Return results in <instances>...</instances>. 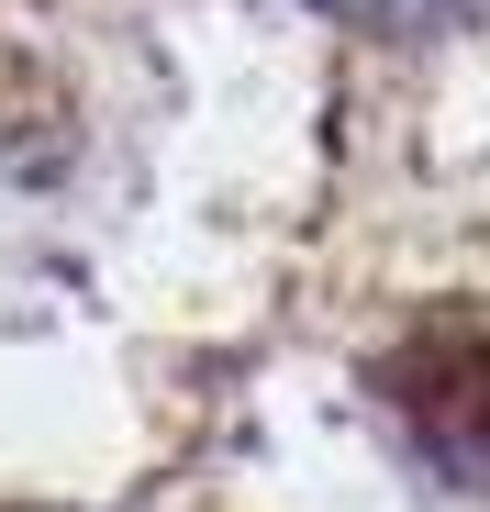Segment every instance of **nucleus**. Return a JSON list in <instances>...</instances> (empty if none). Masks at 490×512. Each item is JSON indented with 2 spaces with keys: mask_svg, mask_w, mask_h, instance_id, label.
Returning <instances> with one entry per match:
<instances>
[{
  "mask_svg": "<svg viewBox=\"0 0 490 512\" xmlns=\"http://www.w3.org/2000/svg\"><path fill=\"white\" fill-rule=\"evenodd\" d=\"M368 390L446 490H490V312H424L401 346H379Z\"/></svg>",
  "mask_w": 490,
  "mask_h": 512,
  "instance_id": "nucleus-1",
  "label": "nucleus"
}]
</instances>
